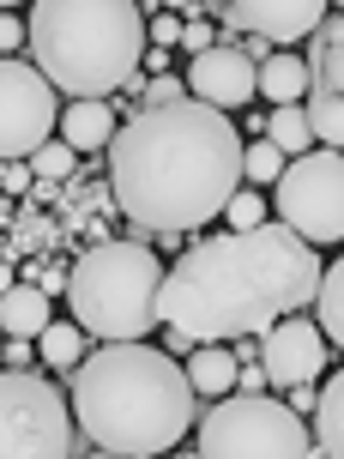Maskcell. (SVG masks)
I'll return each instance as SVG.
<instances>
[{
    "label": "cell",
    "mask_w": 344,
    "mask_h": 459,
    "mask_svg": "<svg viewBox=\"0 0 344 459\" xmlns=\"http://www.w3.org/2000/svg\"><path fill=\"white\" fill-rule=\"evenodd\" d=\"M242 187V139L224 109L200 97L139 109L109 139V194L115 212L145 236H182L211 224Z\"/></svg>",
    "instance_id": "6da1fadb"
},
{
    "label": "cell",
    "mask_w": 344,
    "mask_h": 459,
    "mask_svg": "<svg viewBox=\"0 0 344 459\" xmlns=\"http://www.w3.org/2000/svg\"><path fill=\"white\" fill-rule=\"evenodd\" d=\"M321 254L284 218H260L229 236H206L163 273L158 315L187 339H260L278 315L314 302Z\"/></svg>",
    "instance_id": "7a4b0ae2"
},
{
    "label": "cell",
    "mask_w": 344,
    "mask_h": 459,
    "mask_svg": "<svg viewBox=\"0 0 344 459\" xmlns=\"http://www.w3.org/2000/svg\"><path fill=\"white\" fill-rule=\"evenodd\" d=\"M73 423L97 454H169L194 429V381L145 339H103L73 363Z\"/></svg>",
    "instance_id": "3957f363"
},
{
    "label": "cell",
    "mask_w": 344,
    "mask_h": 459,
    "mask_svg": "<svg viewBox=\"0 0 344 459\" xmlns=\"http://www.w3.org/2000/svg\"><path fill=\"white\" fill-rule=\"evenodd\" d=\"M24 48L55 91L109 97L145 61V13L139 0H37Z\"/></svg>",
    "instance_id": "277c9868"
},
{
    "label": "cell",
    "mask_w": 344,
    "mask_h": 459,
    "mask_svg": "<svg viewBox=\"0 0 344 459\" xmlns=\"http://www.w3.org/2000/svg\"><path fill=\"white\" fill-rule=\"evenodd\" d=\"M158 290H163V266L145 242H115L97 236L91 248L67 266V308L85 326V339H145L158 315Z\"/></svg>",
    "instance_id": "5b68a950"
},
{
    "label": "cell",
    "mask_w": 344,
    "mask_h": 459,
    "mask_svg": "<svg viewBox=\"0 0 344 459\" xmlns=\"http://www.w3.org/2000/svg\"><path fill=\"white\" fill-rule=\"evenodd\" d=\"M194 454H206V459H236V454L302 459V454H314V429L284 399H266L260 387H229L224 405L200 423V447Z\"/></svg>",
    "instance_id": "8992f818"
},
{
    "label": "cell",
    "mask_w": 344,
    "mask_h": 459,
    "mask_svg": "<svg viewBox=\"0 0 344 459\" xmlns=\"http://www.w3.org/2000/svg\"><path fill=\"white\" fill-rule=\"evenodd\" d=\"M79 454L67 393L48 387V375L0 368V459H67Z\"/></svg>",
    "instance_id": "52a82bcc"
},
{
    "label": "cell",
    "mask_w": 344,
    "mask_h": 459,
    "mask_svg": "<svg viewBox=\"0 0 344 459\" xmlns=\"http://www.w3.org/2000/svg\"><path fill=\"white\" fill-rule=\"evenodd\" d=\"M278 194H272V212L284 224L308 236L314 248L326 242H344V152L339 145H308L297 158L278 169Z\"/></svg>",
    "instance_id": "ba28073f"
},
{
    "label": "cell",
    "mask_w": 344,
    "mask_h": 459,
    "mask_svg": "<svg viewBox=\"0 0 344 459\" xmlns=\"http://www.w3.org/2000/svg\"><path fill=\"white\" fill-rule=\"evenodd\" d=\"M55 121H61V103L37 61L0 55V158H30Z\"/></svg>",
    "instance_id": "9c48e42d"
},
{
    "label": "cell",
    "mask_w": 344,
    "mask_h": 459,
    "mask_svg": "<svg viewBox=\"0 0 344 459\" xmlns=\"http://www.w3.org/2000/svg\"><path fill=\"white\" fill-rule=\"evenodd\" d=\"M308 127L314 145L344 152V19L321 24L308 48Z\"/></svg>",
    "instance_id": "30bf717a"
},
{
    "label": "cell",
    "mask_w": 344,
    "mask_h": 459,
    "mask_svg": "<svg viewBox=\"0 0 344 459\" xmlns=\"http://www.w3.org/2000/svg\"><path fill=\"white\" fill-rule=\"evenodd\" d=\"M260 368L272 387H297V381H314L326 368V333L302 315H278L266 333H260Z\"/></svg>",
    "instance_id": "8fae6325"
},
{
    "label": "cell",
    "mask_w": 344,
    "mask_h": 459,
    "mask_svg": "<svg viewBox=\"0 0 344 459\" xmlns=\"http://www.w3.org/2000/svg\"><path fill=\"white\" fill-rule=\"evenodd\" d=\"M332 0H224V24L266 43H302L326 24Z\"/></svg>",
    "instance_id": "7c38bea8"
},
{
    "label": "cell",
    "mask_w": 344,
    "mask_h": 459,
    "mask_svg": "<svg viewBox=\"0 0 344 459\" xmlns=\"http://www.w3.org/2000/svg\"><path fill=\"white\" fill-rule=\"evenodd\" d=\"M194 67H187V91L200 97V103H211V109H242L254 97V67L260 61H248L242 48L229 43H211L200 48V55H187Z\"/></svg>",
    "instance_id": "4fadbf2b"
},
{
    "label": "cell",
    "mask_w": 344,
    "mask_h": 459,
    "mask_svg": "<svg viewBox=\"0 0 344 459\" xmlns=\"http://www.w3.org/2000/svg\"><path fill=\"white\" fill-rule=\"evenodd\" d=\"M61 139H67L79 158L109 152V139H115V103H109V97H73L67 109H61Z\"/></svg>",
    "instance_id": "5bb4252c"
},
{
    "label": "cell",
    "mask_w": 344,
    "mask_h": 459,
    "mask_svg": "<svg viewBox=\"0 0 344 459\" xmlns=\"http://www.w3.org/2000/svg\"><path fill=\"white\" fill-rule=\"evenodd\" d=\"M254 91L266 97V103H302V97H308V55L272 48V55L254 67Z\"/></svg>",
    "instance_id": "9a60e30c"
},
{
    "label": "cell",
    "mask_w": 344,
    "mask_h": 459,
    "mask_svg": "<svg viewBox=\"0 0 344 459\" xmlns=\"http://www.w3.org/2000/svg\"><path fill=\"white\" fill-rule=\"evenodd\" d=\"M43 326H48V290L43 284L24 278V284H6L0 290V333L6 339H37Z\"/></svg>",
    "instance_id": "2e32d148"
},
{
    "label": "cell",
    "mask_w": 344,
    "mask_h": 459,
    "mask_svg": "<svg viewBox=\"0 0 344 459\" xmlns=\"http://www.w3.org/2000/svg\"><path fill=\"white\" fill-rule=\"evenodd\" d=\"M61 236H67V224H55L43 206L24 200V212L6 224V260H13V254H24V260H48V248H55Z\"/></svg>",
    "instance_id": "e0dca14e"
},
{
    "label": "cell",
    "mask_w": 344,
    "mask_h": 459,
    "mask_svg": "<svg viewBox=\"0 0 344 459\" xmlns=\"http://www.w3.org/2000/svg\"><path fill=\"white\" fill-rule=\"evenodd\" d=\"M187 381L200 399H224L236 387V351H218V339H200V351L187 344Z\"/></svg>",
    "instance_id": "ac0fdd59"
},
{
    "label": "cell",
    "mask_w": 344,
    "mask_h": 459,
    "mask_svg": "<svg viewBox=\"0 0 344 459\" xmlns=\"http://www.w3.org/2000/svg\"><path fill=\"white\" fill-rule=\"evenodd\" d=\"M314 454L344 459V368L321 387V399H314Z\"/></svg>",
    "instance_id": "d6986e66"
},
{
    "label": "cell",
    "mask_w": 344,
    "mask_h": 459,
    "mask_svg": "<svg viewBox=\"0 0 344 459\" xmlns=\"http://www.w3.org/2000/svg\"><path fill=\"white\" fill-rule=\"evenodd\" d=\"M314 315H321V333L344 351V254L332 266H321V284H314Z\"/></svg>",
    "instance_id": "ffe728a7"
},
{
    "label": "cell",
    "mask_w": 344,
    "mask_h": 459,
    "mask_svg": "<svg viewBox=\"0 0 344 459\" xmlns=\"http://www.w3.org/2000/svg\"><path fill=\"white\" fill-rule=\"evenodd\" d=\"M266 139H272L284 158H297V152H308L314 145V127H308V109L302 103H272V115H266Z\"/></svg>",
    "instance_id": "44dd1931"
},
{
    "label": "cell",
    "mask_w": 344,
    "mask_h": 459,
    "mask_svg": "<svg viewBox=\"0 0 344 459\" xmlns=\"http://www.w3.org/2000/svg\"><path fill=\"white\" fill-rule=\"evenodd\" d=\"M37 357H43L48 368H67L73 375V363L85 357V326L79 321H48L43 333H37Z\"/></svg>",
    "instance_id": "7402d4cb"
},
{
    "label": "cell",
    "mask_w": 344,
    "mask_h": 459,
    "mask_svg": "<svg viewBox=\"0 0 344 459\" xmlns=\"http://www.w3.org/2000/svg\"><path fill=\"white\" fill-rule=\"evenodd\" d=\"M24 163H30V176H37V182H67L73 169H79V152H73L67 139H43Z\"/></svg>",
    "instance_id": "603a6c76"
},
{
    "label": "cell",
    "mask_w": 344,
    "mask_h": 459,
    "mask_svg": "<svg viewBox=\"0 0 344 459\" xmlns=\"http://www.w3.org/2000/svg\"><path fill=\"white\" fill-rule=\"evenodd\" d=\"M278 169H284V152H278L272 139L242 145V182H278Z\"/></svg>",
    "instance_id": "cb8c5ba5"
},
{
    "label": "cell",
    "mask_w": 344,
    "mask_h": 459,
    "mask_svg": "<svg viewBox=\"0 0 344 459\" xmlns=\"http://www.w3.org/2000/svg\"><path fill=\"white\" fill-rule=\"evenodd\" d=\"M224 218H229V230H248V224L266 218V200H260L254 187H236V194L224 200Z\"/></svg>",
    "instance_id": "d4e9b609"
},
{
    "label": "cell",
    "mask_w": 344,
    "mask_h": 459,
    "mask_svg": "<svg viewBox=\"0 0 344 459\" xmlns=\"http://www.w3.org/2000/svg\"><path fill=\"white\" fill-rule=\"evenodd\" d=\"M187 97V79H176V73H158L151 85H139V109H158V103H182Z\"/></svg>",
    "instance_id": "484cf974"
},
{
    "label": "cell",
    "mask_w": 344,
    "mask_h": 459,
    "mask_svg": "<svg viewBox=\"0 0 344 459\" xmlns=\"http://www.w3.org/2000/svg\"><path fill=\"white\" fill-rule=\"evenodd\" d=\"M30 182H37V176H30V163L24 158H0V187H6V194H30Z\"/></svg>",
    "instance_id": "4316f807"
},
{
    "label": "cell",
    "mask_w": 344,
    "mask_h": 459,
    "mask_svg": "<svg viewBox=\"0 0 344 459\" xmlns=\"http://www.w3.org/2000/svg\"><path fill=\"white\" fill-rule=\"evenodd\" d=\"M176 43H182L187 55H200V48H211V24H206V19H187V24H182V37H176Z\"/></svg>",
    "instance_id": "83f0119b"
},
{
    "label": "cell",
    "mask_w": 344,
    "mask_h": 459,
    "mask_svg": "<svg viewBox=\"0 0 344 459\" xmlns=\"http://www.w3.org/2000/svg\"><path fill=\"white\" fill-rule=\"evenodd\" d=\"M176 37H182V19H176V13H151V43H176Z\"/></svg>",
    "instance_id": "f1b7e54d"
},
{
    "label": "cell",
    "mask_w": 344,
    "mask_h": 459,
    "mask_svg": "<svg viewBox=\"0 0 344 459\" xmlns=\"http://www.w3.org/2000/svg\"><path fill=\"white\" fill-rule=\"evenodd\" d=\"M19 43H24V19H13V13H0V55H13Z\"/></svg>",
    "instance_id": "f546056e"
},
{
    "label": "cell",
    "mask_w": 344,
    "mask_h": 459,
    "mask_svg": "<svg viewBox=\"0 0 344 459\" xmlns=\"http://www.w3.org/2000/svg\"><path fill=\"white\" fill-rule=\"evenodd\" d=\"M0 357H6V368H30V357H37V351H30V339H6V351H0Z\"/></svg>",
    "instance_id": "4dcf8cb0"
},
{
    "label": "cell",
    "mask_w": 344,
    "mask_h": 459,
    "mask_svg": "<svg viewBox=\"0 0 344 459\" xmlns=\"http://www.w3.org/2000/svg\"><path fill=\"white\" fill-rule=\"evenodd\" d=\"M314 399H321L314 381H297V387H290V411H314Z\"/></svg>",
    "instance_id": "1f68e13d"
},
{
    "label": "cell",
    "mask_w": 344,
    "mask_h": 459,
    "mask_svg": "<svg viewBox=\"0 0 344 459\" xmlns=\"http://www.w3.org/2000/svg\"><path fill=\"white\" fill-rule=\"evenodd\" d=\"M145 67H151V73H169V48H163V43H151V55H145Z\"/></svg>",
    "instance_id": "d6a6232c"
},
{
    "label": "cell",
    "mask_w": 344,
    "mask_h": 459,
    "mask_svg": "<svg viewBox=\"0 0 344 459\" xmlns=\"http://www.w3.org/2000/svg\"><path fill=\"white\" fill-rule=\"evenodd\" d=\"M6 284H13V266H6V254H0V290H6Z\"/></svg>",
    "instance_id": "836d02e7"
},
{
    "label": "cell",
    "mask_w": 344,
    "mask_h": 459,
    "mask_svg": "<svg viewBox=\"0 0 344 459\" xmlns=\"http://www.w3.org/2000/svg\"><path fill=\"white\" fill-rule=\"evenodd\" d=\"M158 6H194V0H158Z\"/></svg>",
    "instance_id": "e575fe53"
},
{
    "label": "cell",
    "mask_w": 344,
    "mask_h": 459,
    "mask_svg": "<svg viewBox=\"0 0 344 459\" xmlns=\"http://www.w3.org/2000/svg\"><path fill=\"white\" fill-rule=\"evenodd\" d=\"M0 254H6V224H0Z\"/></svg>",
    "instance_id": "d590c367"
},
{
    "label": "cell",
    "mask_w": 344,
    "mask_h": 459,
    "mask_svg": "<svg viewBox=\"0 0 344 459\" xmlns=\"http://www.w3.org/2000/svg\"><path fill=\"white\" fill-rule=\"evenodd\" d=\"M6 6H19V0H0V13H6Z\"/></svg>",
    "instance_id": "8d00e7d4"
},
{
    "label": "cell",
    "mask_w": 344,
    "mask_h": 459,
    "mask_svg": "<svg viewBox=\"0 0 344 459\" xmlns=\"http://www.w3.org/2000/svg\"><path fill=\"white\" fill-rule=\"evenodd\" d=\"M339 6H344V0H339Z\"/></svg>",
    "instance_id": "74e56055"
}]
</instances>
